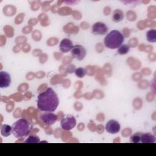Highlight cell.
I'll return each instance as SVG.
<instances>
[{
  "mask_svg": "<svg viewBox=\"0 0 156 156\" xmlns=\"http://www.w3.org/2000/svg\"><path fill=\"white\" fill-rule=\"evenodd\" d=\"M37 102L41 112H54L59 104V99L57 93L49 87L38 95Z\"/></svg>",
  "mask_w": 156,
  "mask_h": 156,
  "instance_id": "cell-1",
  "label": "cell"
},
{
  "mask_svg": "<svg viewBox=\"0 0 156 156\" xmlns=\"http://www.w3.org/2000/svg\"><path fill=\"white\" fill-rule=\"evenodd\" d=\"M32 129V125L31 123L24 118L17 120L12 126L13 136L19 140H23L27 136Z\"/></svg>",
  "mask_w": 156,
  "mask_h": 156,
  "instance_id": "cell-2",
  "label": "cell"
},
{
  "mask_svg": "<svg viewBox=\"0 0 156 156\" xmlns=\"http://www.w3.org/2000/svg\"><path fill=\"white\" fill-rule=\"evenodd\" d=\"M124 41V37L122 33L117 30L110 31L104 38L105 46L109 49H117Z\"/></svg>",
  "mask_w": 156,
  "mask_h": 156,
  "instance_id": "cell-3",
  "label": "cell"
},
{
  "mask_svg": "<svg viewBox=\"0 0 156 156\" xmlns=\"http://www.w3.org/2000/svg\"><path fill=\"white\" fill-rule=\"evenodd\" d=\"M76 125V119L73 115H66L62 118L60 121V126L64 130H70L73 129Z\"/></svg>",
  "mask_w": 156,
  "mask_h": 156,
  "instance_id": "cell-4",
  "label": "cell"
},
{
  "mask_svg": "<svg viewBox=\"0 0 156 156\" xmlns=\"http://www.w3.org/2000/svg\"><path fill=\"white\" fill-rule=\"evenodd\" d=\"M86 53L87 52L85 48L80 44H76L73 46L71 51V55L78 60H82L85 58Z\"/></svg>",
  "mask_w": 156,
  "mask_h": 156,
  "instance_id": "cell-5",
  "label": "cell"
},
{
  "mask_svg": "<svg viewBox=\"0 0 156 156\" xmlns=\"http://www.w3.org/2000/svg\"><path fill=\"white\" fill-rule=\"evenodd\" d=\"M108 27L102 22H96L91 27V32L94 35H103L107 33Z\"/></svg>",
  "mask_w": 156,
  "mask_h": 156,
  "instance_id": "cell-6",
  "label": "cell"
},
{
  "mask_svg": "<svg viewBox=\"0 0 156 156\" xmlns=\"http://www.w3.org/2000/svg\"><path fill=\"white\" fill-rule=\"evenodd\" d=\"M40 119L47 126H51L56 122L57 116L52 112H46L40 115Z\"/></svg>",
  "mask_w": 156,
  "mask_h": 156,
  "instance_id": "cell-7",
  "label": "cell"
},
{
  "mask_svg": "<svg viewBox=\"0 0 156 156\" xmlns=\"http://www.w3.org/2000/svg\"><path fill=\"white\" fill-rule=\"evenodd\" d=\"M105 128V130L108 133L111 134H116L119 132L121 126L117 121L111 119L107 122Z\"/></svg>",
  "mask_w": 156,
  "mask_h": 156,
  "instance_id": "cell-8",
  "label": "cell"
},
{
  "mask_svg": "<svg viewBox=\"0 0 156 156\" xmlns=\"http://www.w3.org/2000/svg\"><path fill=\"white\" fill-rule=\"evenodd\" d=\"M11 83V77L10 74L6 72L0 71V87L1 88H7Z\"/></svg>",
  "mask_w": 156,
  "mask_h": 156,
  "instance_id": "cell-9",
  "label": "cell"
},
{
  "mask_svg": "<svg viewBox=\"0 0 156 156\" xmlns=\"http://www.w3.org/2000/svg\"><path fill=\"white\" fill-rule=\"evenodd\" d=\"M73 47V44L72 41L69 38H66L63 39L60 41V45H59L60 51L63 53H66L71 51Z\"/></svg>",
  "mask_w": 156,
  "mask_h": 156,
  "instance_id": "cell-10",
  "label": "cell"
},
{
  "mask_svg": "<svg viewBox=\"0 0 156 156\" xmlns=\"http://www.w3.org/2000/svg\"><path fill=\"white\" fill-rule=\"evenodd\" d=\"M140 142L141 143H155V137L151 133H142Z\"/></svg>",
  "mask_w": 156,
  "mask_h": 156,
  "instance_id": "cell-11",
  "label": "cell"
},
{
  "mask_svg": "<svg viewBox=\"0 0 156 156\" xmlns=\"http://www.w3.org/2000/svg\"><path fill=\"white\" fill-rule=\"evenodd\" d=\"M124 18V13L120 9H116L112 15V20L115 23H119Z\"/></svg>",
  "mask_w": 156,
  "mask_h": 156,
  "instance_id": "cell-12",
  "label": "cell"
},
{
  "mask_svg": "<svg viewBox=\"0 0 156 156\" xmlns=\"http://www.w3.org/2000/svg\"><path fill=\"white\" fill-rule=\"evenodd\" d=\"M12 133V126L8 124H3L1 128V134L4 136L7 137Z\"/></svg>",
  "mask_w": 156,
  "mask_h": 156,
  "instance_id": "cell-13",
  "label": "cell"
},
{
  "mask_svg": "<svg viewBox=\"0 0 156 156\" xmlns=\"http://www.w3.org/2000/svg\"><path fill=\"white\" fill-rule=\"evenodd\" d=\"M146 38L149 42L154 43L156 41V30L151 29L147 32Z\"/></svg>",
  "mask_w": 156,
  "mask_h": 156,
  "instance_id": "cell-14",
  "label": "cell"
},
{
  "mask_svg": "<svg viewBox=\"0 0 156 156\" xmlns=\"http://www.w3.org/2000/svg\"><path fill=\"white\" fill-rule=\"evenodd\" d=\"M130 50V46L128 44H122L118 49V53L119 55H125L129 52Z\"/></svg>",
  "mask_w": 156,
  "mask_h": 156,
  "instance_id": "cell-15",
  "label": "cell"
},
{
  "mask_svg": "<svg viewBox=\"0 0 156 156\" xmlns=\"http://www.w3.org/2000/svg\"><path fill=\"white\" fill-rule=\"evenodd\" d=\"M40 138L36 135H30L25 141V143H40Z\"/></svg>",
  "mask_w": 156,
  "mask_h": 156,
  "instance_id": "cell-16",
  "label": "cell"
},
{
  "mask_svg": "<svg viewBox=\"0 0 156 156\" xmlns=\"http://www.w3.org/2000/svg\"><path fill=\"white\" fill-rule=\"evenodd\" d=\"M74 73L76 76L79 78H83L87 74V71L82 67H79L75 69Z\"/></svg>",
  "mask_w": 156,
  "mask_h": 156,
  "instance_id": "cell-17",
  "label": "cell"
},
{
  "mask_svg": "<svg viewBox=\"0 0 156 156\" xmlns=\"http://www.w3.org/2000/svg\"><path fill=\"white\" fill-rule=\"evenodd\" d=\"M141 132H137L132 135L130 137V142L132 143H138L140 141Z\"/></svg>",
  "mask_w": 156,
  "mask_h": 156,
  "instance_id": "cell-18",
  "label": "cell"
}]
</instances>
